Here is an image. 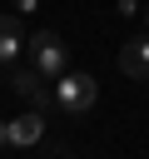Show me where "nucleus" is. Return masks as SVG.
<instances>
[{
    "instance_id": "1",
    "label": "nucleus",
    "mask_w": 149,
    "mask_h": 159,
    "mask_svg": "<svg viewBox=\"0 0 149 159\" xmlns=\"http://www.w3.org/2000/svg\"><path fill=\"white\" fill-rule=\"evenodd\" d=\"M50 99H55L65 114H84V109H94V99H99V84H94V75L65 70L60 80H50Z\"/></svg>"
},
{
    "instance_id": "2",
    "label": "nucleus",
    "mask_w": 149,
    "mask_h": 159,
    "mask_svg": "<svg viewBox=\"0 0 149 159\" xmlns=\"http://www.w3.org/2000/svg\"><path fill=\"white\" fill-rule=\"evenodd\" d=\"M30 65H35L45 80H60V75L70 70V45H65L55 30H40V35H30Z\"/></svg>"
},
{
    "instance_id": "3",
    "label": "nucleus",
    "mask_w": 149,
    "mask_h": 159,
    "mask_svg": "<svg viewBox=\"0 0 149 159\" xmlns=\"http://www.w3.org/2000/svg\"><path fill=\"white\" fill-rule=\"evenodd\" d=\"M10 89L30 104V109H50V80L35 65H10Z\"/></svg>"
},
{
    "instance_id": "4",
    "label": "nucleus",
    "mask_w": 149,
    "mask_h": 159,
    "mask_svg": "<svg viewBox=\"0 0 149 159\" xmlns=\"http://www.w3.org/2000/svg\"><path fill=\"white\" fill-rule=\"evenodd\" d=\"M119 75L149 80V30H144V35H129V40L119 45Z\"/></svg>"
},
{
    "instance_id": "5",
    "label": "nucleus",
    "mask_w": 149,
    "mask_h": 159,
    "mask_svg": "<svg viewBox=\"0 0 149 159\" xmlns=\"http://www.w3.org/2000/svg\"><path fill=\"white\" fill-rule=\"evenodd\" d=\"M25 50V30H20V15H0V65H15Z\"/></svg>"
},
{
    "instance_id": "6",
    "label": "nucleus",
    "mask_w": 149,
    "mask_h": 159,
    "mask_svg": "<svg viewBox=\"0 0 149 159\" xmlns=\"http://www.w3.org/2000/svg\"><path fill=\"white\" fill-rule=\"evenodd\" d=\"M10 139H15V149H30V144H40V139H45V119H40V109H30V114L10 119Z\"/></svg>"
},
{
    "instance_id": "7",
    "label": "nucleus",
    "mask_w": 149,
    "mask_h": 159,
    "mask_svg": "<svg viewBox=\"0 0 149 159\" xmlns=\"http://www.w3.org/2000/svg\"><path fill=\"white\" fill-rule=\"evenodd\" d=\"M10 5H15V15H35L40 10V0H10Z\"/></svg>"
},
{
    "instance_id": "8",
    "label": "nucleus",
    "mask_w": 149,
    "mask_h": 159,
    "mask_svg": "<svg viewBox=\"0 0 149 159\" xmlns=\"http://www.w3.org/2000/svg\"><path fill=\"white\" fill-rule=\"evenodd\" d=\"M114 10H119V15H124V20H129V15H134V10H139V0H114Z\"/></svg>"
},
{
    "instance_id": "9",
    "label": "nucleus",
    "mask_w": 149,
    "mask_h": 159,
    "mask_svg": "<svg viewBox=\"0 0 149 159\" xmlns=\"http://www.w3.org/2000/svg\"><path fill=\"white\" fill-rule=\"evenodd\" d=\"M0 149H15V139H10V119H0Z\"/></svg>"
},
{
    "instance_id": "10",
    "label": "nucleus",
    "mask_w": 149,
    "mask_h": 159,
    "mask_svg": "<svg viewBox=\"0 0 149 159\" xmlns=\"http://www.w3.org/2000/svg\"><path fill=\"white\" fill-rule=\"evenodd\" d=\"M144 20H149V10H144Z\"/></svg>"
}]
</instances>
